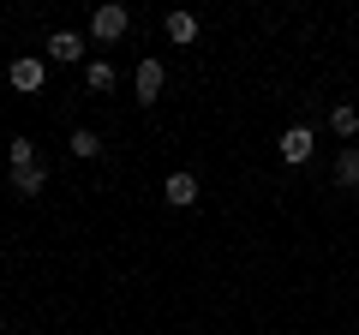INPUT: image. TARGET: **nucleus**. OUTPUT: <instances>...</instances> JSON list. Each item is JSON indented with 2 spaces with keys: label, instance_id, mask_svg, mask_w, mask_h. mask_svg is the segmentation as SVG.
<instances>
[{
  "label": "nucleus",
  "instance_id": "1",
  "mask_svg": "<svg viewBox=\"0 0 359 335\" xmlns=\"http://www.w3.org/2000/svg\"><path fill=\"white\" fill-rule=\"evenodd\" d=\"M126 25H132V13L108 0V6H96V13H90V42H120V36H126Z\"/></svg>",
  "mask_w": 359,
  "mask_h": 335
},
{
  "label": "nucleus",
  "instance_id": "2",
  "mask_svg": "<svg viewBox=\"0 0 359 335\" xmlns=\"http://www.w3.org/2000/svg\"><path fill=\"white\" fill-rule=\"evenodd\" d=\"M132 84H138V102L144 108H156V96H162V84H168V72H162V60H138V78H132Z\"/></svg>",
  "mask_w": 359,
  "mask_h": 335
},
{
  "label": "nucleus",
  "instance_id": "3",
  "mask_svg": "<svg viewBox=\"0 0 359 335\" xmlns=\"http://www.w3.org/2000/svg\"><path fill=\"white\" fill-rule=\"evenodd\" d=\"M276 144H282V162H311V150H318V138H311V126H287L282 132V138H276Z\"/></svg>",
  "mask_w": 359,
  "mask_h": 335
},
{
  "label": "nucleus",
  "instance_id": "4",
  "mask_svg": "<svg viewBox=\"0 0 359 335\" xmlns=\"http://www.w3.org/2000/svg\"><path fill=\"white\" fill-rule=\"evenodd\" d=\"M162 198H168L174 210H192V204H198V174H186V168H180V174H168Z\"/></svg>",
  "mask_w": 359,
  "mask_h": 335
},
{
  "label": "nucleus",
  "instance_id": "5",
  "mask_svg": "<svg viewBox=\"0 0 359 335\" xmlns=\"http://www.w3.org/2000/svg\"><path fill=\"white\" fill-rule=\"evenodd\" d=\"M42 78H48V66L36 54H18L13 60V90H42Z\"/></svg>",
  "mask_w": 359,
  "mask_h": 335
},
{
  "label": "nucleus",
  "instance_id": "6",
  "mask_svg": "<svg viewBox=\"0 0 359 335\" xmlns=\"http://www.w3.org/2000/svg\"><path fill=\"white\" fill-rule=\"evenodd\" d=\"M335 186L341 192H359V144H341V156H335Z\"/></svg>",
  "mask_w": 359,
  "mask_h": 335
},
{
  "label": "nucleus",
  "instance_id": "7",
  "mask_svg": "<svg viewBox=\"0 0 359 335\" xmlns=\"http://www.w3.org/2000/svg\"><path fill=\"white\" fill-rule=\"evenodd\" d=\"M42 186H48V168H13V198H36Z\"/></svg>",
  "mask_w": 359,
  "mask_h": 335
},
{
  "label": "nucleus",
  "instance_id": "8",
  "mask_svg": "<svg viewBox=\"0 0 359 335\" xmlns=\"http://www.w3.org/2000/svg\"><path fill=\"white\" fill-rule=\"evenodd\" d=\"M78 54H84V36H78V30H54L48 36V60H78Z\"/></svg>",
  "mask_w": 359,
  "mask_h": 335
},
{
  "label": "nucleus",
  "instance_id": "9",
  "mask_svg": "<svg viewBox=\"0 0 359 335\" xmlns=\"http://www.w3.org/2000/svg\"><path fill=\"white\" fill-rule=\"evenodd\" d=\"M66 150H72L78 162H96V156H102V132H90V126H78L72 138H66Z\"/></svg>",
  "mask_w": 359,
  "mask_h": 335
},
{
  "label": "nucleus",
  "instance_id": "10",
  "mask_svg": "<svg viewBox=\"0 0 359 335\" xmlns=\"http://www.w3.org/2000/svg\"><path fill=\"white\" fill-rule=\"evenodd\" d=\"M330 132H335V138H359V108L353 102H335L330 108Z\"/></svg>",
  "mask_w": 359,
  "mask_h": 335
},
{
  "label": "nucleus",
  "instance_id": "11",
  "mask_svg": "<svg viewBox=\"0 0 359 335\" xmlns=\"http://www.w3.org/2000/svg\"><path fill=\"white\" fill-rule=\"evenodd\" d=\"M168 42H198V18L192 13H168Z\"/></svg>",
  "mask_w": 359,
  "mask_h": 335
},
{
  "label": "nucleus",
  "instance_id": "12",
  "mask_svg": "<svg viewBox=\"0 0 359 335\" xmlns=\"http://www.w3.org/2000/svg\"><path fill=\"white\" fill-rule=\"evenodd\" d=\"M84 84H90V90H114V66H108V60H90L84 66Z\"/></svg>",
  "mask_w": 359,
  "mask_h": 335
},
{
  "label": "nucleus",
  "instance_id": "13",
  "mask_svg": "<svg viewBox=\"0 0 359 335\" xmlns=\"http://www.w3.org/2000/svg\"><path fill=\"white\" fill-rule=\"evenodd\" d=\"M13 168H36V144L30 138H13Z\"/></svg>",
  "mask_w": 359,
  "mask_h": 335
}]
</instances>
